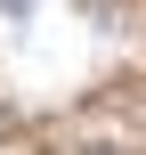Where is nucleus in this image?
<instances>
[{
  "mask_svg": "<svg viewBox=\"0 0 146 155\" xmlns=\"http://www.w3.org/2000/svg\"><path fill=\"white\" fill-rule=\"evenodd\" d=\"M81 155H114V147H81Z\"/></svg>",
  "mask_w": 146,
  "mask_h": 155,
  "instance_id": "obj_1",
  "label": "nucleus"
}]
</instances>
